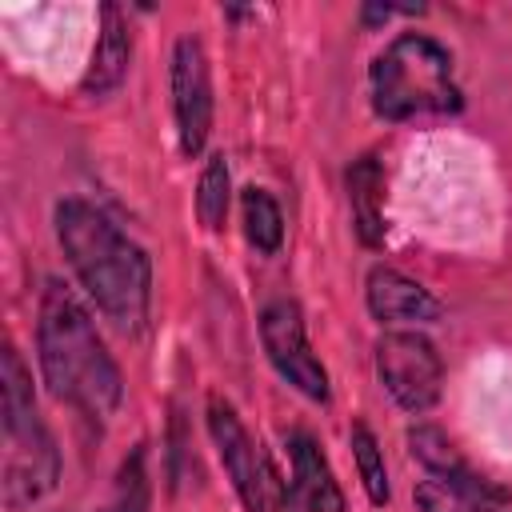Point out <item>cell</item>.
<instances>
[{
	"mask_svg": "<svg viewBox=\"0 0 512 512\" xmlns=\"http://www.w3.org/2000/svg\"><path fill=\"white\" fill-rule=\"evenodd\" d=\"M0 436V496L16 512L44 500L60 480V452L36 412L32 372L16 344L0 352Z\"/></svg>",
	"mask_w": 512,
	"mask_h": 512,
	"instance_id": "3957f363",
	"label": "cell"
},
{
	"mask_svg": "<svg viewBox=\"0 0 512 512\" xmlns=\"http://www.w3.org/2000/svg\"><path fill=\"white\" fill-rule=\"evenodd\" d=\"M172 116H176V140L180 152L192 160L204 152L212 132V72L208 52L196 36H180L172 48Z\"/></svg>",
	"mask_w": 512,
	"mask_h": 512,
	"instance_id": "ba28073f",
	"label": "cell"
},
{
	"mask_svg": "<svg viewBox=\"0 0 512 512\" xmlns=\"http://www.w3.org/2000/svg\"><path fill=\"white\" fill-rule=\"evenodd\" d=\"M240 220H244V236L256 252H264V256L280 252L284 216H280V204L264 188H244L240 192Z\"/></svg>",
	"mask_w": 512,
	"mask_h": 512,
	"instance_id": "5bb4252c",
	"label": "cell"
},
{
	"mask_svg": "<svg viewBox=\"0 0 512 512\" xmlns=\"http://www.w3.org/2000/svg\"><path fill=\"white\" fill-rule=\"evenodd\" d=\"M152 508V476H148V448L136 444L112 480V496L100 512H148Z\"/></svg>",
	"mask_w": 512,
	"mask_h": 512,
	"instance_id": "9a60e30c",
	"label": "cell"
},
{
	"mask_svg": "<svg viewBox=\"0 0 512 512\" xmlns=\"http://www.w3.org/2000/svg\"><path fill=\"white\" fill-rule=\"evenodd\" d=\"M348 440H352V460H356L364 496H368L376 508H384V504L392 500V488H388V468H384V448H380V440L372 436V428H368L364 420L352 424Z\"/></svg>",
	"mask_w": 512,
	"mask_h": 512,
	"instance_id": "e0dca14e",
	"label": "cell"
},
{
	"mask_svg": "<svg viewBox=\"0 0 512 512\" xmlns=\"http://www.w3.org/2000/svg\"><path fill=\"white\" fill-rule=\"evenodd\" d=\"M364 304H368L372 320H380L388 328H420V324L440 320V300L424 284H416L412 276H404L388 264H376L368 272Z\"/></svg>",
	"mask_w": 512,
	"mask_h": 512,
	"instance_id": "9c48e42d",
	"label": "cell"
},
{
	"mask_svg": "<svg viewBox=\"0 0 512 512\" xmlns=\"http://www.w3.org/2000/svg\"><path fill=\"white\" fill-rule=\"evenodd\" d=\"M376 376L404 412H428L444 392V360L416 328H388L376 348Z\"/></svg>",
	"mask_w": 512,
	"mask_h": 512,
	"instance_id": "8992f818",
	"label": "cell"
},
{
	"mask_svg": "<svg viewBox=\"0 0 512 512\" xmlns=\"http://www.w3.org/2000/svg\"><path fill=\"white\" fill-rule=\"evenodd\" d=\"M348 208H352V228L360 236V244L380 248L384 244V168L376 156H360L352 160L348 176Z\"/></svg>",
	"mask_w": 512,
	"mask_h": 512,
	"instance_id": "4fadbf2b",
	"label": "cell"
},
{
	"mask_svg": "<svg viewBox=\"0 0 512 512\" xmlns=\"http://www.w3.org/2000/svg\"><path fill=\"white\" fill-rule=\"evenodd\" d=\"M56 240L100 316L120 332H140L152 304L148 252L108 212L76 196L56 204Z\"/></svg>",
	"mask_w": 512,
	"mask_h": 512,
	"instance_id": "6da1fadb",
	"label": "cell"
},
{
	"mask_svg": "<svg viewBox=\"0 0 512 512\" xmlns=\"http://www.w3.org/2000/svg\"><path fill=\"white\" fill-rule=\"evenodd\" d=\"M228 204H232V172H228V160L224 152H212L204 160V172H200V184H196V216L208 232H220L224 220H228Z\"/></svg>",
	"mask_w": 512,
	"mask_h": 512,
	"instance_id": "2e32d148",
	"label": "cell"
},
{
	"mask_svg": "<svg viewBox=\"0 0 512 512\" xmlns=\"http://www.w3.org/2000/svg\"><path fill=\"white\" fill-rule=\"evenodd\" d=\"M404 440H408L412 460H416L432 480H440V484H448V488H460V492H468V496H480V500H504V504H512L508 492H504L500 484H492L488 476H480L440 428H432V424H412V428L404 432Z\"/></svg>",
	"mask_w": 512,
	"mask_h": 512,
	"instance_id": "30bf717a",
	"label": "cell"
},
{
	"mask_svg": "<svg viewBox=\"0 0 512 512\" xmlns=\"http://www.w3.org/2000/svg\"><path fill=\"white\" fill-rule=\"evenodd\" d=\"M368 84H372V108L384 120L460 112L452 52L424 32H400L396 40H388L368 68Z\"/></svg>",
	"mask_w": 512,
	"mask_h": 512,
	"instance_id": "277c9868",
	"label": "cell"
},
{
	"mask_svg": "<svg viewBox=\"0 0 512 512\" xmlns=\"http://www.w3.org/2000/svg\"><path fill=\"white\" fill-rule=\"evenodd\" d=\"M204 416H208V436L216 444V456H220V464H224V472H228L240 504L248 512H296V500L284 488L276 464L252 440V432L244 428V420L236 416V408L224 396H208Z\"/></svg>",
	"mask_w": 512,
	"mask_h": 512,
	"instance_id": "5b68a950",
	"label": "cell"
},
{
	"mask_svg": "<svg viewBox=\"0 0 512 512\" xmlns=\"http://www.w3.org/2000/svg\"><path fill=\"white\" fill-rule=\"evenodd\" d=\"M36 360L56 400L88 420H108L124 396L120 368L96 332V320L72 288L44 280L36 308Z\"/></svg>",
	"mask_w": 512,
	"mask_h": 512,
	"instance_id": "7a4b0ae2",
	"label": "cell"
},
{
	"mask_svg": "<svg viewBox=\"0 0 512 512\" xmlns=\"http://www.w3.org/2000/svg\"><path fill=\"white\" fill-rule=\"evenodd\" d=\"M288 460H292V488L304 512H348L344 488L336 484L328 456L304 428L288 432Z\"/></svg>",
	"mask_w": 512,
	"mask_h": 512,
	"instance_id": "7c38bea8",
	"label": "cell"
},
{
	"mask_svg": "<svg viewBox=\"0 0 512 512\" xmlns=\"http://www.w3.org/2000/svg\"><path fill=\"white\" fill-rule=\"evenodd\" d=\"M128 64H132L128 16L116 4H104L100 8V32H96V44H92V56H88L80 92L84 96H108V92H116L124 84V76H128Z\"/></svg>",
	"mask_w": 512,
	"mask_h": 512,
	"instance_id": "8fae6325",
	"label": "cell"
},
{
	"mask_svg": "<svg viewBox=\"0 0 512 512\" xmlns=\"http://www.w3.org/2000/svg\"><path fill=\"white\" fill-rule=\"evenodd\" d=\"M260 344L272 360V368L308 400L328 404L332 388H328V368L320 364V356L308 344V328L304 316L292 300H272L260 312Z\"/></svg>",
	"mask_w": 512,
	"mask_h": 512,
	"instance_id": "52a82bcc",
	"label": "cell"
},
{
	"mask_svg": "<svg viewBox=\"0 0 512 512\" xmlns=\"http://www.w3.org/2000/svg\"><path fill=\"white\" fill-rule=\"evenodd\" d=\"M412 496H416L420 512H512V504H504V500H480V496L448 488V484H440L432 476H424Z\"/></svg>",
	"mask_w": 512,
	"mask_h": 512,
	"instance_id": "ac0fdd59",
	"label": "cell"
}]
</instances>
